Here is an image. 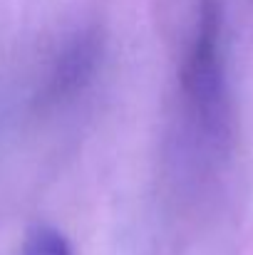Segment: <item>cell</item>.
Wrapping results in <instances>:
<instances>
[{
  "label": "cell",
  "instance_id": "obj_1",
  "mask_svg": "<svg viewBox=\"0 0 253 255\" xmlns=\"http://www.w3.org/2000/svg\"><path fill=\"white\" fill-rule=\"evenodd\" d=\"M179 154L186 164H219L234 141L226 65V17L219 0H199L176 70Z\"/></svg>",
  "mask_w": 253,
  "mask_h": 255
},
{
  "label": "cell",
  "instance_id": "obj_2",
  "mask_svg": "<svg viewBox=\"0 0 253 255\" xmlns=\"http://www.w3.org/2000/svg\"><path fill=\"white\" fill-rule=\"evenodd\" d=\"M102 35L97 27L77 30L55 55L50 72L42 82V107H60L82 94L94 80L102 62Z\"/></svg>",
  "mask_w": 253,
  "mask_h": 255
},
{
  "label": "cell",
  "instance_id": "obj_3",
  "mask_svg": "<svg viewBox=\"0 0 253 255\" xmlns=\"http://www.w3.org/2000/svg\"><path fill=\"white\" fill-rule=\"evenodd\" d=\"M22 255H75L70 241L52 226H35L27 238Z\"/></svg>",
  "mask_w": 253,
  "mask_h": 255
}]
</instances>
